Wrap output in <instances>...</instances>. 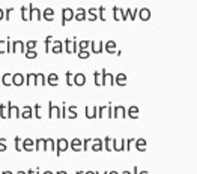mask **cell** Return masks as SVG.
Returning a JSON list of instances; mask_svg holds the SVG:
<instances>
[{
  "label": "cell",
  "mask_w": 197,
  "mask_h": 174,
  "mask_svg": "<svg viewBox=\"0 0 197 174\" xmlns=\"http://www.w3.org/2000/svg\"><path fill=\"white\" fill-rule=\"evenodd\" d=\"M139 174H148V171H140Z\"/></svg>",
  "instance_id": "obj_24"
},
{
  "label": "cell",
  "mask_w": 197,
  "mask_h": 174,
  "mask_svg": "<svg viewBox=\"0 0 197 174\" xmlns=\"http://www.w3.org/2000/svg\"><path fill=\"white\" fill-rule=\"evenodd\" d=\"M66 83L68 86H71V72H66Z\"/></svg>",
  "instance_id": "obj_17"
},
{
  "label": "cell",
  "mask_w": 197,
  "mask_h": 174,
  "mask_svg": "<svg viewBox=\"0 0 197 174\" xmlns=\"http://www.w3.org/2000/svg\"><path fill=\"white\" fill-rule=\"evenodd\" d=\"M6 147H5V140H0V152H5Z\"/></svg>",
  "instance_id": "obj_15"
},
{
  "label": "cell",
  "mask_w": 197,
  "mask_h": 174,
  "mask_svg": "<svg viewBox=\"0 0 197 174\" xmlns=\"http://www.w3.org/2000/svg\"><path fill=\"white\" fill-rule=\"evenodd\" d=\"M17 174H26V173H24V171H18V173H17Z\"/></svg>",
  "instance_id": "obj_28"
},
{
  "label": "cell",
  "mask_w": 197,
  "mask_h": 174,
  "mask_svg": "<svg viewBox=\"0 0 197 174\" xmlns=\"http://www.w3.org/2000/svg\"><path fill=\"white\" fill-rule=\"evenodd\" d=\"M128 116L132 117V119H137V116H139V108L137 107H131L128 110Z\"/></svg>",
  "instance_id": "obj_4"
},
{
  "label": "cell",
  "mask_w": 197,
  "mask_h": 174,
  "mask_svg": "<svg viewBox=\"0 0 197 174\" xmlns=\"http://www.w3.org/2000/svg\"><path fill=\"white\" fill-rule=\"evenodd\" d=\"M122 174H131V173H129V171H124V173H122Z\"/></svg>",
  "instance_id": "obj_29"
},
{
  "label": "cell",
  "mask_w": 197,
  "mask_h": 174,
  "mask_svg": "<svg viewBox=\"0 0 197 174\" xmlns=\"http://www.w3.org/2000/svg\"><path fill=\"white\" fill-rule=\"evenodd\" d=\"M2 174H14V173H12V171H3Z\"/></svg>",
  "instance_id": "obj_21"
},
{
  "label": "cell",
  "mask_w": 197,
  "mask_h": 174,
  "mask_svg": "<svg viewBox=\"0 0 197 174\" xmlns=\"http://www.w3.org/2000/svg\"><path fill=\"white\" fill-rule=\"evenodd\" d=\"M77 174H83V171H77Z\"/></svg>",
  "instance_id": "obj_30"
},
{
  "label": "cell",
  "mask_w": 197,
  "mask_h": 174,
  "mask_svg": "<svg viewBox=\"0 0 197 174\" xmlns=\"http://www.w3.org/2000/svg\"><path fill=\"white\" fill-rule=\"evenodd\" d=\"M71 149L72 150H75V152H78V150H81V141L80 140H72V143H71Z\"/></svg>",
  "instance_id": "obj_2"
},
{
  "label": "cell",
  "mask_w": 197,
  "mask_h": 174,
  "mask_svg": "<svg viewBox=\"0 0 197 174\" xmlns=\"http://www.w3.org/2000/svg\"><path fill=\"white\" fill-rule=\"evenodd\" d=\"M84 83H86L84 75H83V74H77V75H75V84H77V86H81V84H84Z\"/></svg>",
  "instance_id": "obj_6"
},
{
  "label": "cell",
  "mask_w": 197,
  "mask_h": 174,
  "mask_svg": "<svg viewBox=\"0 0 197 174\" xmlns=\"http://www.w3.org/2000/svg\"><path fill=\"white\" fill-rule=\"evenodd\" d=\"M145 146H146V141H145V140H137V150H145V149H146V147H145Z\"/></svg>",
  "instance_id": "obj_10"
},
{
  "label": "cell",
  "mask_w": 197,
  "mask_h": 174,
  "mask_svg": "<svg viewBox=\"0 0 197 174\" xmlns=\"http://www.w3.org/2000/svg\"><path fill=\"white\" fill-rule=\"evenodd\" d=\"M92 149L95 152H99V150H103V146H101V140H95L93 141V146H92Z\"/></svg>",
  "instance_id": "obj_8"
},
{
  "label": "cell",
  "mask_w": 197,
  "mask_h": 174,
  "mask_svg": "<svg viewBox=\"0 0 197 174\" xmlns=\"http://www.w3.org/2000/svg\"><path fill=\"white\" fill-rule=\"evenodd\" d=\"M23 149L24 150H27V152H30V150H33L35 147H33V141L32 140H24V143H23Z\"/></svg>",
  "instance_id": "obj_3"
},
{
  "label": "cell",
  "mask_w": 197,
  "mask_h": 174,
  "mask_svg": "<svg viewBox=\"0 0 197 174\" xmlns=\"http://www.w3.org/2000/svg\"><path fill=\"white\" fill-rule=\"evenodd\" d=\"M56 174H68V173H66V171H57Z\"/></svg>",
  "instance_id": "obj_22"
},
{
  "label": "cell",
  "mask_w": 197,
  "mask_h": 174,
  "mask_svg": "<svg viewBox=\"0 0 197 174\" xmlns=\"http://www.w3.org/2000/svg\"><path fill=\"white\" fill-rule=\"evenodd\" d=\"M108 174H119L117 171H111V173H108Z\"/></svg>",
  "instance_id": "obj_25"
},
{
  "label": "cell",
  "mask_w": 197,
  "mask_h": 174,
  "mask_svg": "<svg viewBox=\"0 0 197 174\" xmlns=\"http://www.w3.org/2000/svg\"><path fill=\"white\" fill-rule=\"evenodd\" d=\"M30 116H32V108H30V107H26V108H24V113H23V117L24 119H29Z\"/></svg>",
  "instance_id": "obj_13"
},
{
  "label": "cell",
  "mask_w": 197,
  "mask_h": 174,
  "mask_svg": "<svg viewBox=\"0 0 197 174\" xmlns=\"http://www.w3.org/2000/svg\"><path fill=\"white\" fill-rule=\"evenodd\" d=\"M15 146H17V150L18 152L21 150V147H20V138H15Z\"/></svg>",
  "instance_id": "obj_16"
},
{
  "label": "cell",
  "mask_w": 197,
  "mask_h": 174,
  "mask_svg": "<svg viewBox=\"0 0 197 174\" xmlns=\"http://www.w3.org/2000/svg\"><path fill=\"white\" fill-rule=\"evenodd\" d=\"M23 75H21V74H15V75H14V78H12V83H14V84H17V86H20V84H23Z\"/></svg>",
  "instance_id": "obj_5"
},
{
  "label": "cell",
  "mask_w": 197,
  "mask_h": 174,
  "mask_svg": "<svg viewBox=\"0 0 197 174\" xmlns=\"http://www.w3.org/2000/svg\"><path fill=\"white\" fill-rule=\"evenodd\" d=\"M11 81H12L11 74H5V75H3V84H5V86H9Z\"/></svg>",
  "instance_id": "obj_12"
},
{
  "label": "cell",
  "mask_w": 197,
  "mask_h": 174,
  "mask_svg": "<svg viewBox=\"0 0 197 174\" xmlns=\"http://www.w3.org/2000/svg\"><path fill=\"white\" fill-rule=\"evenodd\" d=\"M84 174H95V171H87V173H84Z\"/></svg>",
  "instance_id": "obj_23"
},
{
  "label": "cell",
  "mask_w": 197,
  "mask_h": 174,
  "mask_svg": "<svg viewBox=\"0 0 197 174\" xmlns=\"http://www.w3.org/2000/svg\"><path fill=\"white\" fill-rule=\"evenodd\" d=\"M27 174H39V171H38V170H36V171H33V170H29V171H27Z\"/></svg>",
  "instance_id": "obj_18"
},
{
  "label": "cell",
  "mask_w": 197,
  "mask_h": 174,
  "mask_svg": "<svg viewBox=\"0 0 197 174\" xmlns=\"http://www.w3.org/2000/svg\"><path fill=\"white\" fill-rule=\"evenodd\" d=\"M125 81H127V77H125L124 74H119V75L116 77V83H117V84L124 86V84H125Z\"/></svg>",
  "instance_id": "obj_9"
},
{
  "label": "cell",
  "mask_w": 197,
  "mask_h": 174,
  "mask_svg": "<svg viewBox=\"0 0 197 174\" xmlns=\"http://www.w3.org/2000/svg\"><path fill=\"white\" fill-rule=\"evenodd\" d=\"M86 110H87L86 116L89 117V119H92V117H96V107H93V108H90V107H87Z\"/></svg>",
  "instance_id": "obj_7"
},
{
  "label": "cell",
  "mask_w": 197,
  "mask_h": 174,
  "mask_svg": "<svg viewBox=\"0 0 197 174\" xmlns=\"http://www.w3.org/2000/svg\"><path fill=\"white\" fill-rule=\"evenodd\" d=\"M48 83H50L51 86H56V83H57V75H56V74H51V75L48 77Z\"/></svg>",
  "instance_id": "obj_11"
},
{
  "label": "cell",
  "mask_w": 197,
  "mask_h": 174,
  "mask_svg": "<svg viewBox=\"0 0 197 174\" xmlns=\"http://www.w3.org/2000/svg\"><path fill=\"white\" fill-rule=\"evenodd\" d=\"M95 174H99V173H98V171H95ZM103 174H108V173H107V171H105V173H103Z\"/></svg>",
  "instance_id": "obj_26"
},
{
  "label": "cell",
  "mask_w": 197,
  "mask_h": 174,
  "mask_svg": "<svg viewBox=\"0 0 197 174\" xmlns=\"http://www.w3.org/2000/svg\"><path fill=\"white\" fill-rule=\"evenodd\" d=\"M44 174H53V173H51V171H45V173H44Z\"/></svg>",
  "instance_id": "obj_27"
},
{
  "label": "cell",
  "mask_w": 197,
  "mask_h": 174,
  "mask_svg": "<svg viewBox=\"0 0 197 174\" xmlns=\"http://www.w3.org/2000/svg\"><path fill=\"white\" fill-rule=\"evenodd\" d=\"M68 146H69V144H68V141H66L65 138H60V140H59V141H57V147H56L57 156L60 155V153H62V152L66 150V149H68Z\"/></svg>",
  "instance_id": "obj_1"
},
{
  "label": "cell",
  "mask_w": 197,
  "mask_h": 174,
  "mask_svg": "<svg viewBox=\"0 0 197 174\" xmlns=\"http://www.w3.org/2000/svg\"><path fill=\"white\" fill-rule=\"evenodd\" d=\"M132 174H139V168H137V167H134V173Z\"/></svg>",
  "instance_id": "obj_20"
},
{
  "label": "cell",
  "mask_w": 197,
  "mask_h": 174,
  "mask_svg": "<svg viewBox=\"0 0 197 174\" xmlns=\"http://www.w3.org/2000/svg\"><path fill=\"white\" fill-rule=\"evenodd\" d=\"M116 116L125 117V108H124V107H117L116 108Z\"/></svg>",
  "instance_id": "obj_14"
},
{
  "label": "cell",
  "mask_w": 197,
  "mask_h": 174,
  "mask_svg": "<svg viewBox=\"0 0 197 174\" xmlns=\"http://www.w3.org/2000/svg\"><path fill=\"white\" fill-rule=\"evenodd\" d=\"M80 57H87V53H80Z\"/></svg>",
  "instance_id": "obj_19"
}]
</instances>
